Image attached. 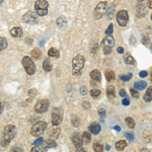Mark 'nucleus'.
I'll list each match as a JSON object with an SVG mask.
<instances>
[{
  "label": "nucleus",
  "instance_id": "obj_2",
  "mask_svg": "<svg viewBox=\"0 0 152 152\" xmlns=\"http://www.w3.org/2000/svg\"><path fill=\"white\" fill-rule=\"evenodd\" d=\"M84 62L85 59L82 55H77L76 57H74V59L72 60V73L76 76L81 74V70L84 66Z\"/></svg>",
  "mask_w": 152,
  "mask_h": 152
},
{
  "label": "nucleus",
  "instance_id": "obj_12",
  "mask_svg": "<svg viewBox=\"0 0 152 152\" xmlns=\"http://www.w3.org/2000/svg\"><path fill=\"white\" fill-rule=\"evenodd\" d=\"M72 142H73V144H74V146L76 147V148H81V146H82V144H83V140H82V138L80 137V135L78 134V133H74L73 134V136H72Z\"/></svg>",
  "mask_w": 152,
  "mask_h": 152
},
{
  "label": "nucleus",
  "instance_id": "obj_49",
  "mask_svg": "<svg viewBox=\"0 0 152 152\" xmlns=\"http://www.w3.org/2000/svg\"><path fill=\"white\" fill-rule=\"evenodd\" d=\"M147 5H148L149 8L152 9V0H148V2H147Z\"/></svg>",
  "mask_w": 152,
  "mask_h": 152
},
{
  "label": "nucleus",
  "instance_id": "obj_16",
  "mask_svg": "<svg viewBox=\"0 0 152 152\" xmlns=\"http://www.w3.org/2000/svg\"><path fill=\"white\" fill-rule=\"evenodd\" d=\"M90 77H91L92 80L96 82H99L100 81V78H102V75H100V72L99 70H92L90 72Z\"/></svg>",
  "mask_w": 152,
  "mask_h": 152
},
{
  "label": "nucleus",
  "instance_id": "obj_50",
  "mask_svg": "<svg viewBox=\"0 0 152 152\" xmlns=\"http://www.w3.org/2000/svg\"><path fill=\"white\" fill-rule=\"evenodd\" d=\"M2 112H3V105H2V104L0 102V115L2 114Z\"/></svg>",
  "mask_w": 152,
  "mask_h": 152
},
{
  "label": "nucleus",
  "instance_id": "obj_45",
  "mask_svg": "<svg viewBox=\"0 0 152 152\" xmlns=\"http://www.w3.org/2000/svg\"><path fill=\"white\" fill-rule=\"evenodd\" d=\"M139 75H140V77H146L147 75H148V72L147 71H141L140 73H139Z\"/></svg>",
  "mask_w": 152,
  "mask_h": 152
},
{
  "label": "nucleus",
  "instance_id": "obj_55",
  "mask_svg": "<svg viewBox=\"0 0 152 152\" xmlns=\"http://www.w3.org/2000/svg\"><path fill=\"white\" fill-rule=\"evenodd\" d=\"M1 3H3V0H0V4Z\"/></svg>",
  "mask_w": 152,
  "mask_h": 152
},
{
  "label": "nucleus",
  "instance_id": "obj_54",
  "mask_svg": "<svg viewBox=\"0 0 152 152\" xmlns=\"http://www.w3.org/2000/svg\"><path fill=\"white\" fill-rule=\"evenodd\" d=\"M138 1H139V2H144L145 0H138Z\"/></svg>",
  "mask_w": 152,
  "mask_h": 152
},
{
  "label": "nucleus",
  "instance_id": "obj_30",
  "mask_svg": "<svg viewBox=\"0 0 152 152\" xmlns=\"http://www.w3.org/2000/svg\"><path fill=\"white\" fill-rule=\"evenodd\" d=\"M94 152H102L104 151V146L99 143H94Z\"/></svg>",
  "mask_w": 152,
  "mask_h": 152
},
{
  "label": "nucleus",
  "instance_id": "obj_5",
  "mask_svg": "<svg viewBox=\"0 0 152 152\" xmlns=\"http://www.w3.org/2000/svg\"><path fill=\"white\" fill-rule=\"evenodd\" d=\"M48 2L46 0H38L35 3V9L37 14L40 16H45L48 12Z\"/></svg>",
  "mask_w": 152,
  "mask_h": 152
},
{
  "label": "nucleus",
  "instance_id": "obj_20",
  "mask_svg": "<svg viewBox=\"0 0 152 152\" xmlns=\"http://www.w3.org/2000/svg\"><path fill=\"white\" fill-rule=\"evenodd\" d=\"M147 83L145 81H137L134 83V87L137 90H143L144 88H146Z\"/></svg>",
  "mask_w": 152,
  "mask_h": 152
},
{
  "label": "nucleus",
  "instance_id": "obj_26",
  "mask_svg": "<svg viewBox=\"0 0 152 152\" xmlns=\"http://www.w3.org/2000/svg\"><path fill=\"white\" fill-rule=\"evenodd\" d=\"M124 59H125V62H126L127 64H129V65H135V63H136L135 59L132 57L131 55H126Z\"/></svg>",
  "mask_w": 152,
  "mask_h": 152
},
{
  "label": "nucleus",
  "instance_id": "obj_31",
  "mask_svg": "<svg viewBox=\"0 0 152 152\" xmlns=\"http://www.w3.org/2000/svg\"><path fill=\"white\" fill-rule=\"evenodd\" d=\"M126 123L129 126V128L133 129L134 127H135V122H134V120L132 119V118H130V117L126 118Z\"/></svg>",
  "mask_w": 152,
  "mask_h": 152
},
{
  "label": "nucleus",
  "instance_id": "obj_33",
  "mask_svg": "<svg viewBox=\"0 0 152 152\" xmlns=\"http://www.w3.org/2000/svg\"><path fill=\"white\" fill-rule=\"evenodd\" d=\"M71 123H72V125L74 127H78V126H79V124H80L79 119H78L76 116H73L72 119H71Z\"/></svg>",
  "mask_w": 152,
  "mask_h": 152
},
{
  "label": "nucleus",
  "instance_id": "obj_39",
  "mask_svg": "<svg viewBox=\"0 0 152 152\" xmlns=\"http://www.w3.org/2000/svg\"><path fill=\"white\" fill-rule=\"evenodd\" d=\"M142 44L143 45H148L149 44V38L147 36H144V38H142Z\"/></svg>",
  "mask_w": 152,
  "mask_h": 152
},
{
  "label": "nucleus",
  "instance_id": "obj_17",
  "mask_svg": "<svg viewBox=\"0 0 152 152\" xmlns=\"http://www.w3.org/2000/svg\"><path fill=\"white\" fill-rule=\"evenodd\" d=\"M60 132L61 130L58 128V127H54L52 129V131H51L50 133V139H52V140H56V139L59 137V135H60Z\"/></svg>",
  "mask_w": 152,
  "mask_h": 152
},
{
  "label": "nucleus",
  "instance_id": "obj_23",
  "mask_svg": "<svg viewBox=\"0 0 152 152\" xmlns=\"http://www.w3.org/2000/svg\"><path fill=\"white\" fill-rule=\"evenodd\" d=\"M127 144H128V143H127V141H125V140L118 141L117 143H116V149H117V150H119V151L123 150L125 147L127 146Z\"/></svg>",
  "mask_w": 152,
  "mask_h": 152
},
{
  "label": "nucleus",
  "instance_id": "obj_9",
  "mask_svg": "<svg viewBox=\"0 0 152 152\" xmlns=\"http://www.w3.org/2000/svg\"><path fill=\"white\" fill-rule=\"evenodd\" d=\"M23 20L26 23H28V24H36L39 23V18L34 12L28 11L23 16Z\"/></svg>",
  "mask_w": 152,
  "mask_h": 152
},
{
  "label": "nucleus",
  "instance_id": "obj_48",
  "mask_svg": "<svg viewBox=\"0 0 152 152\" xmlns=\"http://www.w3.org/2000/svg\"><path fill=\"white\" fill-rule=\"evenodd\" d=\"M117 51H118V53H119V54H122V53L124 52V48L123 47H118Z\"/></svg>",
  "mask_w": 152,
  "mask_h": 152
},
{
  "label": "nucleus",
  "instance_id": "obj_4",
  "mask_svg": "<svg viewBox=\"0 0 152 152\" xmlns=\"http://www.w3.org/2000/svg\"><path fill=\"white\" fill-rule=\"evenodd\" d=\"M102 52H104V55H109L112 52L113 46L115 45V40L113 38V36L110 35L105 37L102 42Z\"/></svg>",
  "mask_w": 152,
  "mask_h": 152
},
{
  "label": "nucleus",
  "instance_id": "obj_32",
  "mask_svg": "<svg viewBox=\"0 0 152 152\" xmlns=\"http://www.w3.org/2000/svg\"><path fill=\"white\" fill-rule=\"evenodd\" d=\"M57 24L60 28H65L66 26V20L64 18H59L57 20Z\"/></svg>",
  "mask_w": 152,
  "mask_h": 152
},
{
  "label": "nucleus",
  "instance_id": "obj_53",
  "mask_svg": "<svg viewBox=\"0 0 152 152\" xmlns=\"http://www.w3.org/2000/svg\"><path fill=\"white\" fill-rule=\"evenodd\" d=\"M115 130H117V131H120V130H121V128H120V127H115Z\"/></svg>",
  "mask_w": 152,
  "mask_h": 152
},
{
  "label": "nucleus",
  "instance_id": "obj_11",
  "mask_svg": "<svg viewBox=\"0 0 152 152\" xmlns=\"http://www.w3.org/2000/svg\"><path fill=\"white\" fill-rule=\"evenodd\" d=\"M62 112L60 111L59 109H57L56 111L53 112L52 114V124L54 125V127L58 126V125H60V123L62 122Z\"/></svg>",
  "mask_w": 152,
  "mask_h": 152
},
{
  "label": "nucleus",
  "instance_id": "obj_37",
  "mask_svg": "<svg viewBox=\"0 0 152 152\" xmlns=\"http://www.w3.org/2000/svg\"><path fill=\"white\" fill-rule=\"evenodd\" d=\"M99 115L100 118H104L105 117V110L104 107H99Z\"/></svg>",
  "mask_w": 152,
  "mask_h": 152
},
{
  "label": "nucleus",
  "instance_id": "obj_44",
  "mask_svg": "<svg viewBox=\"0 0 152 152\" xmlns=\"http://www.w3.org/2000/svg\"><path fill=\"white\" fill-rule=\"evenodd\" d=\"M122 104H123L124 105H129L130 104V99H127V97H125V99L122 100Z\"/></svg>",
  "mask_w": 152,
  "mask_h": 152
},
{
  "label": "nucleus",
  "instance_id": "obj_41",
  "mask_svg": "<svg viewBox=\"0 0 152 152\" xmlns=\"http://www.w3.org/2000/svg\"><path fill=\"white\" fill-rule=\"evenodd\" d=\"M113 16H114V8H111L109 10V12H107V18L111 19L113 18Z\"/></svg>",
  "mask_w": 152,
  "mask_h": 152
},
{
  "label": "nucleus",
  "instance_id": "obj_43",
  "mask_svg": "<svg viewBox=\"0 0 152 152\" xmlns=\"http://www.w3.org/2000/svg\"><path fill=\"white\" fill-rule=\"evenodd\" d=\"M31 152H44L43 149H41L40 147H34V148H31Z\"/></svg>",
  "mask_w": 152,
  "mask_h": 152
},
{
  "label": "nucleus",
  "instance_id": "obj_57",
  "mask_svg": "<svg viewBox=\"0 0 152 152\" xmlns=\"http://www.w3.org/2000/svg\"><path fill=\"white\" fill-rule=\"evenodd\" d=\"M151 19H152V14H151Z\"/></svg>",
  "mask_w": 152,
  "mask_h": 152
},
{
  "label": "nucleus",
  "instance_id": "obj_3",
  "mask_svg": "<svg viewBox=\"0 0 152 152\" xmlns=\"http://www.w3.org/2000/svg\"><path fill=\"white\" fill-rule=\"evenodd\" d=\"M47 123L43 121H40L38 123H36L31 127V136H35V137H39L40 135H42L45 132V130L47 129Z\"/></svg>",
  "mask_w": 152,
  "mask_h": 152
},
{
  "label": "nucleus",
  "instance_id": "obj_7",
  "mask_svg": "<svg viewBox=\"0 0 152 152\" xmlns=\"http://www.w3.org/2000/svg\"><path fill=\"white\" fill-rule=\"evenodd\" d=\"M107 11V1H102L96 5L94 9V18L95 19H100L104 16V14Z\"/></svg>",
  "mask_w": 152,
  "mask_h": 152
},
{
  "label": "nucleus",
  "instance_id": "obj_1",
  "mask_svg": "<svg viewBox=\"0 0 152 152\" xmlns=\"http://www.w3.org/2000/svg\"><path fill=\"white\" fill-rule=\"evenodd\" d=\"M16 129L14 125H7V126L3 130V134H2L1 139V145L3 147H6L10 143V141L15 137Z\"/></svg>",
  "mask_w": 152,
  "mask_h": 152
},
{
  "label": "nucleus",
  "instance_id": "obj_18",
  "mask_svg": "<svg viewBox=\"0 0 152 152\" xmlns=\"http://www.w3.org/2000/svg\"><path fill=\"white\" fill-rule=\"evenodd\" d=\"M56 146H57V144H56L55 140H52V139L43 142L44 148H53V147H56Z\"/></svg>",
  "mask_w": 152,
  "mask_h": 152
},
{
  "label": "nucleus",
  "instance_id": "obj_21",
  "mask_svg": "<svg viewBox=\"0 0 152 152\" xmlns=\"http://www.w3.org/2000/svg\"><path fill=\"white\" fill-rule=\"evenodd\" d=\"M144 100L147 102H151V100H152V86L147 88L146 94H144Z\"/></svg>",
  "mask_w": 152,
  "mask_h": 152
},
{
  "label": "nucleus",
  "instance_id": "obj_40",
  "mask_svg": "<svg viewBox=\"0 0 152 152\" xmlns=\"http://www.w3.org/2000/svg\"><path fill=\"white\" fill-rule=\"evenodd\" d=\"M10 152H23V148H20V147H14V148H12Z\"/></svg>",
  "mask_w": 152,
  "mask_h": 152
},
{
  "label": "nucleus",
  "instance_id": "obj_35",
  "mask_svg": "<svg viewBox=\"0 0 152 152\" xmlns=\"http://www.w3.org/2000/svg\"><path fill=\"white\" fill-rule=\"evenodd\" d=\"M113 31H114V26H113V23H111L109 26V28H107V31H105V35H107V36L112 35Z\"/></svg>",
  "mask_w": 152,
  "mask_h": 152
},
{
  "label": "nucleus",
  "instance_id": "obj_51",
  "mask_svg": "<svg viewBox=\"0 0 152 152\" xmlns=\"http://www.w3.org/2000/svg\"><path fill=\"white\" fill-rule=\"evenodd\" d=\"M77 152H87L86 150H84L83 148H78L77 149Z\"/></svg>",
  "mask_w": 152,
  "mask_h": 152
},
{
  "label": "nucleus",
  "instance_id": "obj_42",
  "mask_svg": "<svg viewBox=\"0 0 152 152\" xmlns=\"http://www.w3.org/2000/svg\"><path fill=\"white\" fill-rule=\"evenodd\" d=\"M43 138H39V139H37V140L34 142L33 143V145H40V144L43 143Z\"/></svg>",
  "mask_w": 152,
  "mask_h": 152
},
{
  "label": "nucleus",
  "instance_id": "obj_28",
  "mask_svg": "<svg viewBox=\"0 0 152 152\" xmlns=\"http://www.w3.org/2000/svg\"><path fill=\"white\" fill-rule=\"evenodd\" d=\"M31 55L33 59H39L41 57V51L39 50V49H34V50L31 51Z\"/></svg>",
  "mask_w": 152,
  "mask_h": 152
},
{
  "label": "nucleus",
  "instance_id": "obj_25",
  "mask_svg": "<svg viewBox=\"0 0 152 152\" xmlns=\"http://www.w3.org/2000/svg\"><path fill=\"white\" fill-rule=\"evenodd\" d=\"M82 140H83V143L85 144H88L90 141H91V136H90V133L88 132H84L82 135Z\"/></svg>",
  "mask_w": 152,
  "mask_h": 152
},
{
  "label": "nucleus",
  "instance_id": "obj_27",
  "mask_svg": "<svg viewBox=\"0 0 152 152\" xmlns=\"http://www.w3.org/2000/svg\"><path fill=\"white\" fill-rule=\"evenodd\" d=\"M100 94H102V92H100L99 89H92L91 91H90V95H91V97L92 99H99Z\"/></svg>",
  "mask_w": 152,
  "mask_h": 152
},
{
  "label": "nucleus",
  "instance_id": "obj_47",
  "mask_svg": "<svg viewBox=\"0 0 152 152\" xmlns=\"http://www.w3.org/2000/svg\"><path fill=\"white\" fill-rule=\"evenodd\" d=\"M126 90L125 89H121L120 90V95H121V96H123V97H126Z\"/></svg>",
  "mask_w": 152,
  "mask_h": 152
},
{
  "label": "nucleus",
  "instance_id": "obj_36",
  "mask_svg": "<svg viewBox=\"0 0 152 152\" xmlns=\"http://www.w3.org/2000/svg\"><path fill=\"white\" fill-rule=\"evenodd\" d=\"M130 92H131V95L134 97V99H138L139 97V92L137 91V89H131Z\"/></svg>",
  "mask_w": 152,
  "mask_h": 152
},
{
  "label": "nucleus",
  "instance_id": "obj_6",
  "mask_svg": "<svg viewBox=\"0 0 152 152\" xmlns=\"http://www.w3.org/2000/svg\"><path fill=\"white\" fill-rule=\"evenodd\" d=\"M21 63H23V66L24 67V69H26V72L28 73V75H33L34 73L36 72L35 63H34L33 60H31L29 57H28V56H26V57L23 58Z\"/></svg>",
  "mask_w": 152,
  "mask_h": 152
},
{
  "label": "nucleus",
  "instance_id": "obj_46",
  "mask_svg": "<svg viewBox=\"0 0 152 152\" xmlns=\"http://www.w3.org/2000/svg\"><path fill=\"white\" fill-rule=\"evenodd\" d=\"M80 92H81V94H83V95L86 94V92H87V88H86V87H84V86L81 87V88H80Z\"/></svg>",
  "mask_w": 152,
  "mask_h": 152
},
{
  "label": "nucleus",
  "instance_id": "obj_10",
  "mask_svg": "<svg viewBox=\"0 0 152 152\" xmlns=\"http://www.w3.org/2000/svg\"><path fill=\"white\" fill-rule=\"evenodd\" d=\"M128 19H129V16H128V12L126 10H120L118 12L117 14V21L119 23V26H125L128 23Z\"/></svg>",
  "mask_w": 152,
  "mask_h": 152
},
{
  "label": "nucleus",
  "instance_id": "obj_38",
  "mask_svg": "<svg viewBox=\"0 0 152 152\" xmlns=\"http://www.w3.org/2000/svg\"><path fill=\"white\" fill-rule=\"evenodd\" d=\"M125 137L128 139V141H133L134 140V135L131 133H125Z\"/></svg>",
  "mask_w": 152,
  "mask_h": 152
},
{
  "label": "nucleus",
  "instance_id": "obj_22",
  "mask_svg": "<svg viewBox=\"0 0 152 152\" xmlns=\"http://www.w3.org/2000/svg\"><path fill=\"white\" fill-rule=\"evenodd\" d=\"M48 55H49V57H52V58H59L60 54H59V51L57 50V49L51 48L48 52Z\"/></svg>",
  "mask_w": 152,
  "mask_h": 152
},
{
  "label": "nucleus",
  "instance_id": "obj_8",
  "mask_svg": "<svg viewBox=\"0 0 152 152\" xmlns=\"http://www.w3.org/2000/svg\"><path fill=\"white\" fill-rule=\"evenodd\" d=\"M49 105H50V102H49L48 99H41L36 104L35 111L36 113H39V114H43V113L48 111Z\"/></svg>",
  "mask_w": 152,
  "mask_h": 152
},
{
  "label": "nucleus",
  "instance_id": "obj_14",
  "mask_svg": "<svg viewBox=\"0 0 152 152\" xmlns=\"http://www.w3.org/2000/svg\"><path fill=\"white\" fill-rule=\"evenodd\" d=\"M10 35L14 38H19V37L23 36V29L19 26H15V28H12L10 29Z\"/></svg>",
  "mask_w": 152,
  "mask_h": 152
},
{
  "label": "nucleus",
  "instance_id": "obj_29",
  "mask_svg": "<svg viewBox=\"0 0 152 152\" xmlns=\"http://www.w3.org/2000/svg\"><path fill=\"white\" fill-rule=\"evenodd\" d=\"M7 48V41L5 38H2L0 37V51L4 50V49Z\"/></svg>",
  "mask_w": 152,
  "mask_h": 152
},
{
  "label": "nucleus",
  "instance_id": "obj_52",
  "mask_svg": "<svg viewBox=\"0 0 152 152\" xmlns=\"http://www.w3.org/2000/svg\"><path fill=\"white\" fill-rule=\"evenodd\" d=\"M141 152H150V151H149L148 149H146V148H143V149L141 150Z\"/></svg>",
  "mask_w": 152,
  "mask_h": 152
},
{
  "label": "nucleus",
  "instance_id": "obj_34",
  "mask_svg": "<svg viewBox=\"0 0 152 152\" xmlns=\"http://www.w3.org/2000/svg\"><path fill=\"white\" fill-rule=\"evenodd\" d=\"M120 78H121V80H123V81H129L132 78V74L129 73L128 75H122V76H120Z\"/></svg>",
  "mask_w": 152,
  "mask_h": 152
},
{
  "label": "nucleus",
  "instance_id": "obj_19",
  "mask_svg": "<svg viewBox=\"0 0 152 152\" xmlns=\"http://www.w3.org/2000/svg\"><path fill=\"white\" fill-rule=\"evenodd\" d=\"M43 68H44V70L47 71V72H50V71L52 70L53 66H52V63H51V61L49 60V59H46V60L43 62Z\"/></svg>",
  "mask_w": 152,
  "mask_h": 152
},
{
  "label": "nucleus",
  "instance_id": "obj_24",
  "mask_svg": "<svg viewBox=\"0 0 152 152\" xmlns=\"http://www.w3.org/2000/svg\"><path fill=\"white\" fill-rule=\"evenodd\" d=\"M104 75H105V78H107V81H112V80L115 79V73H114V71H112V70H107L104 73Z\"/></svg>",
  "mask_w": 152,
  "mask_h": 152
},
{
  "label": "nucleus",
  "instance_id": "obj_13",
  "mask_svg": "<svg viewBox=\"0 0 152 152\" xmlns=\"http://www.w3.org/2000/svg\"><path fill=\"white\" fill-rule=\"evenodd\" d=\"M89 132L94 135H97L99 134L100 130H102V128H100V125L97 124V123H91L89 125Z\"/></svg>",
  "mask_w": 152,
  "mask_h": 152
},
{
  "label": "nucleus",
  "instance_id": "obj_15",
  "mask_svg": "<svg viewBox=\"0 0 152 152\" xmlns=\"http://www.w3.org/2000/svg\"><path fill=\"white\" fill-rule=\"evenodd\" d=\"M107 95L109 97L110 100H112L113 99H115L116 96V92H115V87L113 85H109L107 88Z\"/></svg>",
  "mask_w": 152,
  "mask_h": 152
},
{
  "label": "nucleus",
  "instance_id": "obj_56",
  "mask_svg": "<svg viewBox=\"0 0 152 152\" xmlns=\"http://www.w3.org/2000/svg\"><path fill=\"white\" fill-rule=\"evenodd\" d=\"M151 81H152V72H151Z\"/></svg>",
  "mask_w": 152,
  "mask_h": 152
}]
</instances>
